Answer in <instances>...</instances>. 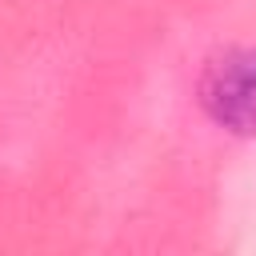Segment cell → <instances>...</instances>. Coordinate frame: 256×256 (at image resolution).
I'll use <instances>...</instances> for the list:
<instances>
[{
	"label": "cell",
	"instance_id": "1",
	"mask_svg": "<svg viewBox=\"0 0 256 256\" xmlns=\"http://www.w3.org/2000/svg\"><path fill=\"white\" fill-rule=\"evenodd\" d=\"M200 104L220 128L240 136L256 132V44L228 48L204 68Z\"/></svg>",
	"mask_w": 256,
	"mask_h": 256
}]
</instances>
